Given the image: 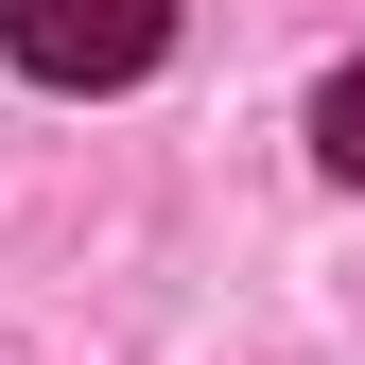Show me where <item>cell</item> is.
Segmentation results:
<instances>
[{
  "mask_svg": "<svg viewBox=\"0 0 365 365\" xmlns=\"http://www.w3.org/2000/svg\"><path fill=\"white\" fill-rule=\"evenodd\" d=\"M0 53L87 105V87H140L174 53V0H0Z\"/></svg>",
  "mask_w": 365,
  "mask_h": 365,
  "instance_id": "6da1fadb",
  "label": "cell"
},
{
  "mask_svg": "<svg viewBox=\"0 0 365 365\" xmlns=\"http://www.w3.org/2000/svg\"><path fill=\"white\" fill-rule=\"evenodd\" d=\"M313 157H331V174H348V192H365V53H348L331 87H313Z\"/></svg>",
  "mask_w": 365,
  "mask_h": 365,
  "instance_id": "7a4b0ae2",
  "label": "cell"
}]
</instances>
